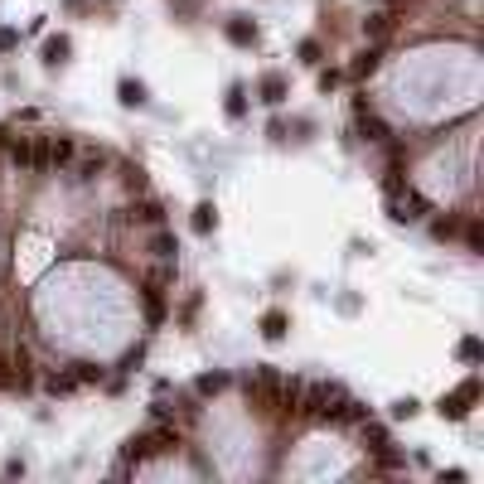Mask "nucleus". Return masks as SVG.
I'll return each instance as SVG.
<instances>
[{
    "mask_svg": "<svg viewBox=\"0 0 484 484\" xmlns=\"http://www.w3.org/2000/svg\"><path fill=\"white\" fill-rule=\"evenodd\" d=\"M286 329H290L286 310H267V315H262V334H267L272 344H276V339H286Z\"/></svg>",
    "mask_w": 484,
    "mask_h": 484,
    "instance_id": "5",
    "label": "nucleus"
},
{
    "mask_svg": "<svg viewBox=\"0 0 484 484\" xmlns=\"http://www.w3.org/2000/svg\"><path fill=\"white\" fill-rule=\"evenodd\" d=\"M189 223H194V233H213V228H218V208H213V203H198Z\"/></svg>",
    "mask_w": 484,
    "mask_h": 484,
    "instance_id": "8",
    "label": "nucleus"
},
{
    "mask_svg": "<svg viewBox=\"0 0 484 484\" xmlns=\"http://www.w3.org/2000/svg\"><path fill=\"white\" fill-rule=\"evenodd\" d=\"M150 252H160V257H170V252H180V247H175V237H170V233H155V242H150Z\"/></svg>",
    "mask_w": 484,
    "mask_h": 484,
    "instance_id": "22",
    "label": "nucleus"
},
{
    "mask_svg": "<svg viewBox=\"0 0 484 484\" xmlns=\"http://www.w3.org/2000/svg\"><path fill=\"white\" fill-rule=\"evenodd\" d=\"M378 63H383V54H378V49H364V54L354 58V78H368V73H378Z\"/></svg>",
    "mask_w": 484,
    "mask_h": 484,
    "instance_id": "9",
    "label": "nucleus"
},
{
    "mask_svg": "<svg viewBox=\"0 0 484 484\" xmlns=\"http://www.w3.org/2000/svg\"><path fill=\"white\" fill-rule=\"evenodd\" d=\"M29 170H49V136L29 141Z\"/></svg>",
    "mask_w": 484,
    "mask_h": 484,
    "instance_id": "10",
    "label": "nucleus"
},
{
    "mask_svg": "<svg viewBox=\"0 0 484 484\" xmlns=\"http://www.w3.org/2000/svg\"><path fill=\"white\" fill-rule=\"evenodd\" d=\"M228 44L252 49V44H257V24H252L247 15H233V19H228Z\"/></svg>",
    "mask_w": 484,
    "mask_h": 484,
    "instance_id": "2",
    "label": "nucleus"
},
{
    "mask_svg": "<svg viewBox=\"0 0 484 484\" xmlns=\"http://www.w3.org/2000/svg\"><path fill=\"white\" fill-rule=\"evenodd\" d=\"M441 416H451V421H465V407L455 402V397H441V407H436Z\"/></svg>",
    "mask_w": 484,
    "mask_h": 484,
    "instance_id": "19",
    "label": "nucleus"
},
{
    "mask_svg": "<svg viewBox=\"0 0 484 484\" xmlns=\"http://www.w3.org/2000/svg\"><path fill=\"white\" fill-rule=\"evenodd\" d=\"M431 233H436L441 242H446V237H455V218H436V223H431Z\"/></svg>",
    "mask_w": 484,
    "mask_h": 484,
    "instance_id": "25",
    "label": "nucleus"
},
{
    "mask_svg": "<svg viewBox=\"0 0 484 484\" xmlns=\"http://www.w3.org/2000/svg\"><path fill=\"white\" fill-rule=\"evenodd\" d=\"M359 131H364L368 141H387V126L373 116V111H368V107H359Z\"/></svg>",
    "mask_w": 484,
    "mask_h": 484,
    "instance_id": "7",
    "label": "nucleus"
},
{
    "mask_svg": "<svg viewBox=\"0 0 484 484\" xmlns=\"http://www.w3.org/2000/svg\"><path fill=\"white\" fill-rule=\"evenodd\" d=\"M364 441H368V451H383V446H387V431H383V426H373V421L364 416Z\"/></svg>",
    "mask_w": 484,
    "mask_h": 484,
    "instance_id": "16",
    "label": "nucleus"
},
{
    "mask_svg": "<svg viewBox=\"0 0 484 484\" xmlns=\"http://www.w3.org/2000/svg\"><path fill=\"white\" fill-rule=\"evenodd\" d=\"M116 97H121V107H146V102H150L141 78H121V83H116Z\"/></svg>",
    "mask_w": 484,
    "mask_h": 484,
    "instance_id": "4",
    "label": "nucleus"
},
{
    "mask_svg": "<svg viewBox=\"0 0 484 484\" xmlns=\"http://www.w3.org/2000/svg\"><path fill=\"white\" fill-rule=\"evenodd\" d=\"M257 93H262V102H267V107H281V102H286V78H281V73H262Z\"/></svg>",
    "mask_w": 484,
    "mask_h": 484,
    "instance_id": "3",
    "label": "nucleus"
},
{
    "mask_svg": "<svg viewBox=\"0 0 484 484\" xmlns=\"http://www.w3.org/2000/svg\"><path fill=\"white\" fill-rule=\"evenodd\" d=\"M295 54H300V63H305V68H320V58H325L320 39H300V49H295Z\"/></svg>",
    "mask_w": 484,
    "mask_h": 484,
    "instance_id": "12",
    "label": "nucleus"
},
{
    "mask_svg": "<svg viewBox=\"0 0 484 484\" xmlns=\"http://www.w3.org/2000/svg\"><path fill=\"white\" fill-rule=\"evenodd\" d=\"M141 359H146V349H131V354H126V359H121V373H131V368H136V364H141Z\"/></svg>",
    "mask_w": 484,
    "mask_h": 484,
    "instance_id": "30",
    "label": "nucleus"
},
{
    "mask_svg": "<svg viewBox=\"0 0 484 484\" xmlns=\"http://www.w3.org/2000/svg\"><path fill=\"white\" fill-rule=\"evenodd\" d=\"M329 88H339V73H334V68L320 73V93H329Z\"/></svg>",
    "mask_w": 484,
    "mask_h": 484,
    "instance_id": "28",
    "label": "nucleus"
},
{
    "mask_svg": "<svg viewBox=\"0 0 484 484\" xmlns=\"http://www.w3.org/2000/svg\"><path fill=\"white\" fill-rule=\"evenodd\" d=\"M387 29H392V15H368V19H364V34H368V39H383Z\"/></svg>",
    "mask_w": 484,
    "mask_h": 484,
    "instance_id": "15",
    "label": "nucleus"
},
{
    "mask_svg": "<svg viewBox=\"0 0 484 484\" xmlns=\"http://www.w3.org/2000/svg\"><path fill=\"white\" fill-rule=\"evenodd\" d=\"M126 189H146V170L141 165H126Z\"/></svg>",
    "mask_w": 484,
    "mask_h": 484,
    "instance_id": "24",
    "label": "nucleus"
},
{
    "mask_svg": "<svg viewBox=\"0 0 484 484\" xmlns=\"http://www.w3.org/2000/svg\"><path fill=\"white\" fill-rule=\"evenodd\" d=\"M73 378H78V383H102V368H93V364H73Z\"/></svg>",
    "mask_w": 484,
    "mask_h": 484,
    "instance_id": "20",
    "label": "nucleus"
},
{
    "mask_svg": "<svg viewBox=\"0 0 484 484\" xmlns=\"http://www.w3.org/2000/svg\"><path fill=\"white\" fill-rule=\"evenodd\" d=\"M267 136H272V141H281V136H286V121H281V116H272V121H267Z\"/></svg>",
    "mask_w": 484,
    "mask_h": 484,
    "instance_id": "29",
    "label": "nucleus"
},
{
    "mask_svg": "<svg viewBox=\"0 0 484 484\" xmlns=\"http://www.w3.org/2000/svg\"><path fill=\"white\" fill-rule=\"evenodd\" d=\"M451 397H455V402H460V407H465V412H470V402H480V378H465V383L455 387V392H451Z\"/></svg>",
    "mask_w": 484,
    "mask_h": 484,
    "instance_id": "14",
    "label": "nucleus"
},
{
    "mask_svg": "<svg viewBox=\"0 0 484 484\" xmlns=\"http://www.w3.org/2000/svg\"><path fill=\"white\" fill-rule=\"evenodd\" d=\"M0 387H19L15 373H10V359H5V354H0Z\"/></svg>",
    "mask_w": 484,
    "mask_h": 484,
    "instance_id": "27",
    "label": "nucleus"
},
{
    "mask_svg": "<svg viewBox=\"0 0 484 484\" xmlns=\"http://www.w3.org/2000/svg\"><path fill=\"white\" fill-rule=\"evenodd\" d=\"M392 416H416V402H412V397H402V402L392 407Z\"/></svg>",
    "mask_w": 484,
    "mask_h": 484,
    "instance_id": "31",
    "label": "nucleus"
},
{
    "mask_svg": "<svg viewBox=\"0 0 484 484\" xmlns=\"http://www.w3.org/2000/svg\"><path fill=\"white\" fill-rule=\"evenodd\" d=\"M97 170H102V155H93V160H83V180H93Z\"/></svg>",
    "mask_w": 484,
    "mask_h": 484,
    "instance_id": "32",
    "label": "nucleus"
},
{
    "mask_svg": "<svg viewBox=\"0 0 484 484\" xmlns=\"http://www.w3.org/2000/svg\"><path fill=\"white\" fill-rule=\"evenodd\" d=\"M223 387H228V373H203V378H198V392H203V397H213V392H223Z\"/></svg>",
    "mask_w": 484,
    "mask_h": 484,
    "instance_id": "17",
    "label": "nucleus"
},
{
    "mask_svg": "<svg viewBox=\"0 0 484 484\" xmlns=\"http://www.w3.org/2000/svg\"><path fill=\"white\" fill-rule=\"evenodd\" d=\"M465 247H470V252H480V247H484V228H480V223H470V228H465Z\"/></svg>",
    "mask_w": 484,
    "mask_h": 484,
    "instance_id": "23",
    "label": "nucleus"
},
{
    "mask_svg": "<svg viewBox=\"0 0 484 484\" xmlns=\"http://www.w3.org/2000/svg\"><path fill=\"white\" fill-rule=\"evenodd\" d=\"M68 54H73L68 34H58V39H49V44H44V63H49V68H58V63H63Z\"/></svg>",
    "mask_w": 484,
    "mask_h": 484,
    "instance_id": "6",
    "label": "nucleus"
},
{
    "mask_svg": "<svg viewBox=\"0 0 484 484\" xmlns=\"http://www.w3.org/2000/svg\"><path fill=\"white\" fill-rule=\"evenodd\" d=\"M460 359H465V364H480L484 344H480V339H460Z\"/></svg>",
    "mask_w": 484,
    "mask_h": 484,
    "instance_id": "18",
    "label": "nucleus"
},
{
    "mask_svg": "<svg viewBox=\"0 0 484 484\" xmlns=\"http://www.w3.org/2000/svg\"><path fill=\"white\" fill-rule=\"evenodd\" d=\"M141 218H146V223H160V218H165V208L150 198V203H141Z\"/></svg>",
    "mask_w": 484,
    "mask_h": 484,
    "instance_id": "26",
    "label": "nucleus"
},
{
    "mask_svg": "<svg viewBox=\"0 0 484 484\" xmlns=\"http://www.w3.org/2000/svg\"><path fill=\"white\" fill-rule=\"evenodd\" d=\"M0 146H10V126H0Z\"/></svg>",
    "mask_w": 484,
    "mask_h": 484,
    "instance_id": "33",
    "label": "nucleus"
},
{
    "mask_svg": "<svg viewBox=\"0 0 484 484\" xmlns=\"http://www.w3.org/2000/svg\"><path fill=\"white\" fill-rule=\"evenodd\" d=\"M228 116H233V121H242V116H247V93H242V83H233V88H228Z\"/></svg>",
    "mask_w": 484,
    "mask_h": 484,
    "instance_id": "11",
    "label": "nucleus"
},
{
    "mask_svg": "<svg viewBox=\"0 0 484 484\" xmlns=\"http://www.w3.org/2000/svg\"><path fill=\"white\" fill-rule=\"evenodd\" d=\"M78 155V146L73 141H49V165H68Z\"/></svg>",
    "mask_w": 484,
    "mask_h": 484,
    "instance_id": "13",
    "label": "nucleus"
},
{
    "mask_svg": "<svg viewBox=\"0 0 484 484\" xmlns=\"http://www.w3.org/2000/svg\"><path fill=\"white\" fill-rule=\"evenodd\" d=\"M339 402H344V387H339V383H305V387H300L295 412H305L310 421H334Z\"/></svg>",
    "mask_w": 484,
    "mask_h": 484,
    "instance_id": "1",
    "label": "nucleus"
},
{
    "mask_svg": "<svg viewBox=\"0 0 484 484\" xmlns=\"http://www.w3.org/2000/svg\"><path fill=\"white\" fill-rule=\"evenodd\" d=\"M73 387H78V378H73V373H63V378H49V392H54V397H63V392H73Z\"/></svg>",
    "mask_w": 484,
    "mask_h": 484,
    "instance_id": "21",
    "label": "nucleus"
}]
</instances>
